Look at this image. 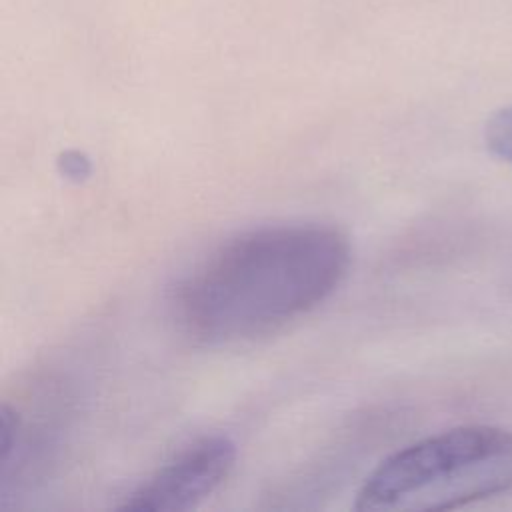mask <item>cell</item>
I'll list each match as a JSON object with an SVG mask.
<instances>
[{"label": "cell", "mask_w": 512, "mask_h": 512, "mask_svg": "<svg viewBox=\"0 0 512 512\" xmlns=\"http://www.w3.org/2000/svg\"><path fill=\"white\" fill-rule=\"evenodd\" d=\"M350 260V242L334 226L240 232L180 278L172 296L176 322L196 342L216 346L270 334L330 298Z\"/></svg>", "instance_id": "6da1fadb"}, {"label": "cell", "mask_w": 512, "mask_h": 512, "mask_svg": "<svg viewBox=\"0 0 512 512\" xmlns=\"http://www.w3.org/2000/svg\"><path fill=\"white\" fill-rule=\"evenodd\" d=\"M512 490V430L466 424L384 458L360 486L354 510L436 512Z\"/></svg>", "instance_id": "7a4b0ae2"}, {"label": "cell", "mask_w": 512, "mask_h": 512, "mask_svg": "<svg viewBox=\"0 0 512 512\" xmlns=\"http://www.w3.org/2000/svg\"><path fill=\"white\" fill-rule=\"evenodd\" d=\"M236 462V444L224 434L198 438L144 484L126 496L118 510L184 512L204 502L226 480Z\"/></svg>", "instance_id": "3957f363"}, {"label": "cell", "mask_w": 512, "mask_h": 512, "mask_svg": "<svg viewBox=\"0 0 512 512\" xmlns=\"http://www.w3.org/2000/svg\"><path fill=\"white\" fill-rule=\"evenodd\" d=\"M484 140L494 156L512 162V106L500 108L488 118Z\"/></svg>", "instance_id": "277c9868"}, {"label": "cell", "mask_w": 512, "mask_h": 512, "mask_svg": "<svg viewBox=\"0 0 512 512\" xmlns=\"http://www.w3.org/2000/svg\"><path fill=\"white\" fill-rule=\"evenodd\" d=\"M88 160H84V158H80L78 154H76V158L74 160H70V152L64 156V174L66 176H86L88 174V168H80V164H86Z\"/></svg>", "instance_id": "5b68a950"}]
</instances>
